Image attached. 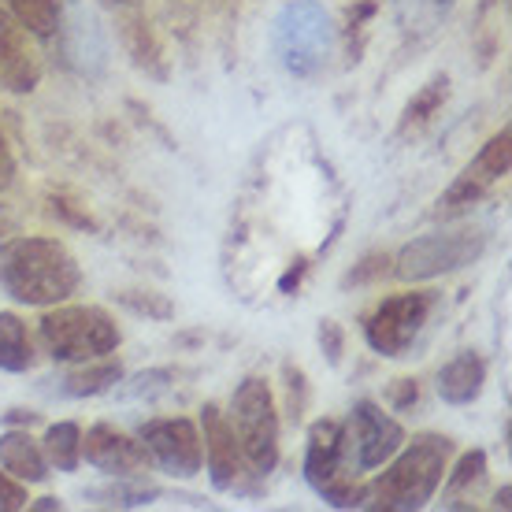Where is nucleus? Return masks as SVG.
<instances>
[{
  "mask_svg": "<svg viewBox=\"0 0 512 512\" xmlns=\"http://www.w3.org/2000/svg\"><path fill=\"white\" fill-rule=\"evenodd\" d=\"M82 268L60 238H8L0 245V290L15 305L52 308L78 294Z\"/></svg>",
  "mask_w": 512,
  "mask_h": 512,
  "instance_id": "f257e3e1",
  "label": "nucleus"
},
{
  "mask_svg": "<svg viewBox=\"0 0 512 512\" xmlns=\"http://www.w3.org/2000/svg\"><path fill=\"white\" fill-rule=\"evenodd\" d=\"M453 438L423 431L401 442L394 457L383 464V475H375L364 487V505L360 509H383V512H416L427 501H435L438 483L453 457Z\"/></svg>",
  "mask_w": 512,
  "mask_h": 512,
  "instance_id": "f03ea898",
  "label": "nucleus"
},
{
  "mask_svg": "<svg viewBox=\"0 0 512 512\" xmlns=\"http://www.w3.org/2000/svg\"><path fill=\"white\" fill-rule=\"evenodd\" d=\"M338 30L320 0H286L271 19V52L286 75L316 78L331 64Z\"/></svg>",
  "mask_w": 512,
  "mask_h": 512,
  "instance_id": "7ed1b4c3",
  "label": "nucleus"
},
{
  "mask_svg": "<svg viewBox=\"0 0 512 512\" xmlns=\"http://www.w3.org/2000/svg\"><path fill=\"white\" fill-rule=\"evenodd\" d=\"M38 342L56 364H86L112 357L123 331L101 305H52L38 320Z\"/></svg>",
  "mask_w": 512,
  "mask_h": 512,
  "instance_id": "20e7f679",
  "label": "nucleus"
},
{
  "mask_svg": "<svg viewBox=\"0 0 512 512\" xmlns=\"http://www.w3.org/2000/svg\"><path fill=\"white\" fill-rule=\"evenodd\" d=\"M231 427L234 438L242 446L245 468L260 479H268L279 468V438H282V416L275 390L264 375H249L238 383L231 397Z\"/></svg>",
  "mask_w": 512,
  "mask_h": 512,
  "instance_id": "39448f33",
  "label": "nucleus"
},
{
  "mask_svg": "<svg viewBox=\"0 0 512 512\" xmlns=\"http://www.w3.org/2000/svg\"><path fill=\"white\" fill-rule=\"evenodd\" d=\"M305 479L331 509H360L364 505V483L349 464L342 420L320 416V420L308 423Z\"/></svg>",
  "mask_w": 512,
  "mask_h": 512,
  "instance_id": "423d86ee",
  "label": "nucleus"
},
{
  "mask_svg": "<svg viewBox=\"0 0 512 512\" xmlns=\"http://www.w3.org/2000/svg\"><path fill=\"white\" fill-rule=\"evenodd\" d=\"M483 253H487V231H479V227H457V231L423 234V238L405 242L397 249L390 271L401 282H431V279H446L453 271L472 268Z\"/></svg>",
  "mask_w": 512,
  "mask_h": 512,
  "instance_id": "0eeeda50",
  "label": "nucleus"
},
{
  "mask_svg": "<svg viewBox=\"0 0 512 512\" xmlns=\"http://www.w3.org/2000/svg\"><path fill=\"white\" fill-rule=\"evenodd\" d=\"M435 308H438L435 290H409V294L383 297L372 308V316L364 320V342L379 357H390V360L409 357V349L416 346L423 327L431 323Z\"/></svg>",
  "mask_w": 512,
  "mask_h": 512,
  "instance_id": "6e6552de",
  "label": "nucleus"
},
{
  "mask_svg": "<svg viewBox=\"0 0 512 512\" xmlns=\"http://www.w3.org/2000/svg\"><path fill=\"white\" fill-rule=\"evenodd\" d=\"M512 167V130L501 127L494 138H487V145L468 160L457 179L449 182L446 193L435 201V219H461L468 216L475 205H483L490 197V190L505 182Z\"/></svg>",
  "mask_w": 512,
  "mask_h": 512,
  "instance_id": "1a4fd4ad",
  "label": "nucleus"
},
{
  "mask_svg": "<svg viewBox=\"0 0 512 512\" xmlns=\"http://www.w3.org/2000/svg\"><path fill=\"white\" fill-rule=\"evenodd\" d=\"M342 431H346V453H349V464H353V472L364 475V472H375V468H383L390 457H394L401 442H405V427L383 409V405H375V401H357L349 416L342 420Z\"/></svg>",
  "mask_w": 512,
  "mask_h": 512,
  "instance_id": "9d476101",
  "label": "nucleus"
},
{
  "mask_svg": "<svg viewBox=\"0 0 512 512\" xmlns=\"http://www.w3.org/2000/svg\"><path fill=\"white\" fill-rule=\"evenodd\" d=\"M138 438L149 464H156L171 479H193L205 468V446H201V427L186 416H167V420H145L138 427Z\"/></svg>",
  "mask_w": 512,
  "mask_h": 512,
  "instance_id": "9b49d317",
  "label": "nucleus"
},
{
  "mask_svg": "<svg viewBox=\"0 0 512 512\" xmlns=\"http://www.w3.org/2000/svg\"><path fill=\"white\" fill-rule=\"evenodd\" d=\"M201 446H205V468L208 483L216 490H238L249 468H245L242 446L234 438V427L227 420V412L219 409L216 401H208L201 409Z\"/></svg>",
  "mask_w": 512,
  "mask_h": 512,
  "instance_id": "f8f14e48",
  "label": "nucleus"
},
{
  "mask_svg": "<svg viewBox=\"0 0 512 512\" xmlns=\"http://www.w3.org/2000/svg\"><path fill=\"white\" fill-rule=\"evenodd\" d=\"M45 75V60H41L34 34L15 23L8 8H0V90L8 93H34Z\"/></svg>",
  "mask_w": 512,
  "mask_h": 512,
  "instance_id": "ddd939ff",
  "label": "nucleus"
},
{
  "mask_svg": "<svg viewBox=\"0 0 512 512\" xmlns=\"http://www.w3.org/2000/svg\"><path fill=\"white\" fill-rule=\"evenodd\" d=\"M82 461L116 479H138L149 468V453L141 446V438L116 431L112 423H93L82 435Z\"/></svg>",
  "mask_w": 512,
  "mask_h": 512,
  "instance_id": "4468645a",
  "label": "nucleus"
},
{
  "mask_svg": "<svg viewBox=\"0 0 512 512\" xmlns=\"http://www.w3.org/2000/svg\"><path fill=\"white\" fill-rule=\"evenodd\" d=\"M435 386H438V397H442L446 405L464 409V405L479 401L483 386H487V360L479 357L475 349H461V353L438 372Z\"/></svg>",
  "mask_w": 512,
  "mask_h": 512,
  "instance_id": "2eb2a0df",
  "label": "nucleus"
},
{
  "mask_svg": "<svg viewBox=\"0 0 512 512\" xmlns=\"http://www.w3.org/2000/svg\"><path fill=\"white\" fill-rule=\"evenodd\" d=\"M119 26H123V45H127L130 60H134L145 75H153L156 82H167V78H171V64H167L164 41L156 34V26L141 12H134V4H130V12L123 15Z\"/></svg>",
  "mask_w": 512,
  "mask_h": 512,
  "instance_id": "dca6fc26",
  "label": "nucleus"
},
{
  "mask_svg": "<svg viewBox=\"0 0 512 512\" xmlns=\"http://www.w3.org/2000/svg\"><path fill=\"white\" fill-rule=\"evenodd\" d=\"M0 468L8 475H15V479H23L26 487H38V483H45L52 475L49 461H45V449H41V442L30 431H4L0 435Z\"/></svg>",
  "mask_w": 512,
  "mask_h": 512,
  "instance_id": "f3484780",
  "label": "nucleus"
},
{
  "mask_svg": "<svg viewBox=\"0 0 512 512\" xmlns=\"http://www.w3.org/2000/svg\"><path fill=\"white\" fill-rule=\"evenodd\" d=\"M442 509H472L479 490L487 487V453L483 449H468L457 457L453 468L442 475Z\"/></svg>",
  "mask_w": 512,
  "mask_h": 512,
  "instance_id": "a211bd4d",
  "label": "nucleus"
},
{
  "mask_svg": "<svg viewBox=\"0 0 512 512\" xmlns=\"http://www.w3.org/2000/svg\"><path fill=\"white\" fill-rule=\"evenodd\" d=\"M449 101V75H435L431 82H423L420 90L412 93V101L405 104V112L397 119V138H416L435 123V116Z\"/></svg>",
  "mask_w": 512,
  "mask_h": 512,
  "instance_id": "6ab92c4d",
  "label": "nucleus"
},
{
  "mask_svg": "<svg viewBox=\"0 0 512 512\" xmlns=\"http://www.w3.org/2000/svg\"><path fill=\"white\" fill-rule=\"evenodd\" d=\"M38 364V342L15 312H0V372L26 375Z\"/></svg>",
  "mask_w": 512,
  "mask_h": 512,
  "instance_id": "aec40b11",
  "label": "nucleus"
},
{
  "mask_svg": "<svg viewBox=\"0 0 512 512\" xmlns=\"http://www.w3.org/2000/svg\"><path fill=\"white\" fill-rule=\"evenodd\" d=\"M123 379V364L116 357H97L78 364L75 372H67L64 379V394L67 397H97L108 394L112 386Z\"/></svg>",
  "mask_w": 512,
  "mask_h": 512,
  "instance_id": "412c9836",
  "label": "nucleus"
},
{
  "mask_svg": "<svg viewBox=\"0 0 512 512\" xmlns=\"http://www.w3.org/2000/svg\"><path fill=\"white\" fill-rule=\"evenodd\" d=\"M41 449H45L49 468H56V472H78V464H82V427L75 420L52 423L45 438H41Z\"/></svg>",
  "mask_w": 512,
  "mask_h": 512,
  "instance_id": "4be33fe9",
  "label": "nucleus"
},
{
  "mask_svg": "<svg viewBox=\"0 0 512 512\" xmlns=\"http://www.w3.org/2000/svg\"><path fill=\"white\" fill-rule=\"evenodd\" d=\"M12 19L34 38H52L60 26V0H4Z\"/></svg>",
  "mask_w": 512,
  "mask_h": 512,
  "instance_id": "5701e85b",
  "label": "nucleus"
},
{
  "mask_svg": "<svg viewBox=\"0 0 512 512\" xmlns=\"http://www.w3.org/2000/svg\"><path fill=\"white\" fill-rule=\"evenodd\" d=\"M49 212L56 219H64L67 227H78V231H101L97 216L90 212V205L71 190H49Z\"/></svg>",
  "mask_w": 512,
  "mask_h": 512,
  "instance_id": "b1692460",
  "label": "nucleus"
},
{
  "mask_svg": "<svg viewBox=\"0 0 512 512\" xmlns=\"http://www.w3.org/2000/svg\"><path fill=\"white\" fill-rule=\"evenodd\" d=\"M116 301L123 308H130L134 316H145V320H156V323L175 316V301L167 294H156V290H123V294H116Z\"/></svg>",
  "mask_w": 512,
  "mask_h": 512,
  "instance_id": "393cba45",
  "label": "nucleus"
},
{
  "mask_svg": "<svg viewBox=\"0 0 512 512\" xmlns=\"http://www.w3.org/2000/svg\"><path fill=\"white\" fill-rule=\"evenodd\" d=\"M282 383H286V420L301 423V416L308 409V379L294 360L282 364Z\"/></svg>",
  "mask_w": 512,
  "mask_h": 512,
  "instance_id": "a878e982",
  "label": "nucleus"
},
{
  "mask_svg": "<svg viewBox=\"0 0 512 512\" xmlns=\"http://www.w3.org/2000/svg\"><path fill=\"white\" fill-rule=\"evenodd\" d=\"M390 264H394V256L386 253H368L360 264H353V268L342 275V286H372V282H383L386 275H390Z\"/></svg>",
  "mask_w": 512,
  "mask_h": 512,
  "instance_id": "bb28decb",
  "label": "nucleus"
},
{
  "mask_svg": "<svg viewBox=\"0 0 512 512\" xmlns=\"http://www.w3.org/2000/svg\"><path fill=\"white\" fill-rule=\"evenodd\" d=\"M316 338H320V349L327 353V364H342V353H346V331H342V323L338 320H323L320 331H316Z\"/></svg>",
  "mask_w": 512,
  "mask_h": 512,
  "instance_id": "cd10ccee",
  "label": "nucleus"
},
{
  "mask_svg": "<svg viewBox=\"0 0 512 512\" xmlns=\"http://www.w3.org/2000/svg\"><path fill=\"white\" fill-rule=\"evenodd\" d=\"M26 505H30L26 483L0 468V512H15V509H26Z\"/></svg>",
  "mask_w": 512,
  "mask_h": 512,
  "instance_id": "c85d7f7f",
  "label": "nucleus"
},
{
  "mask_svg": "<svg viewBox=\"0 0 512 512\" xmlns=\"http://www.w3.org/2000/svg\"><path fill=\"white\" fill-rule=\"evenodd\" d=\"M416 401H420V383H416V379H394L390 390H386V405L394 412L412 409Z\"/></svg>",
  "mask_w": 512,
  "mask_h": 512,
  "instance_id": "c756f323",
  "label": "nucleus"
},
{
  "mask_svg": "<svg viewBox=\"0 0 512 512\" xmlns=\"http://www.w3.org/2000/svg\"><path fill=\"white\" fill-rule=\"evenodd\" d=\"M15 153H12V145H8V138L0 134V193H8L15 186Z\"/></svg>",
  "mask_w": 512,
  "mask_h": 512,
  "instance_id": "7c9ffc66",
  "label": "nucleus"
},
{
  "mask_svg": "<svg viewBox=\"0 0 512 512\" xmlns=\"http://www.w3.org/2000/svg\"><path fill=\"white\" fill-rule=\"evenodd\" d=\"M305 271H308V260H297L294 268H290L279 279V290H282V294H294L297 286H301V279H305Z\"/></svg>",
  "mask_w": 512,
  "mask_h": 512,
  "instance_id": "2f4dec72",
  "label": "nucleus"
},
{
  "mask_svg": "<svg viewBox=\"0 0 512 512\" xmlns=\"http://www.w3.org/2000/svg\"><path fill=\"white\" fill-rule=\"evenodd\" d=\"M15 234V216L8 212V205H0V245Z\"/></svg>",
  "mask_w": 512,
  "mask_h": 512,
  "instance_id": "473e14b6",
  "label": "nucleus"
},
{
  "mask_svg": "<svg viewBox=\"0 0 512 512\" xmlns=\"http://www.w3.org/2000/svg\"><path fill=\"white\" fill-rule=\"evenodd\" d=\"M4 423H23V427H30V423H38V412L12 409V412H4Z\"/></svg>",
  "mask_w": 512,
  "mask_h": 512,
  "instance_id": "72a5a7b5",
  "label": "nucleus"
},
{
  "mask_svg": "<svg viewBox=\"0 0 512 512\" xmlns=\"http://www.w3.org/2000/svg\"><path fill=\"white\" fill-rule=\"evenodd\" d=\"M26 509H34V512H60V509H64V501H60V498H38V501H30Z\"/></svg>",
  "mask_w": 512,
  "mask_h": 512,
  "instance_id": "f704fd0d",
  "label": "nucleus"
},
{
  "mask_svg": "<svg viewBox=\"0 0 512 512\" xmlns=\"http://www.w3.org/2000/svg\"><path fill=\"white\" fill-rule=\"evenodd\" d=\"M509 498H512V487H501L494 494V509H509Z\"/></svg>",
  "mask_w": 512,
  "mask_h": 512,
  "instance_id": "c9c22d12",
  "label": "nucleus"
},
{
  "mask_svg": "<svg viewBox=\"0 0 512 512\" xmlns=\"http://www.w3.org/2000/svg\"><path fill=\"white\" fill-rule=\"evenodd\" d=\"M108 4H116V8H130L134 0H108Z\"/></svg>",
  "mask_w": 512,
  "mask_h": 512,
  "instance_id": "e433bc0d",
  "label": "nucleus"
}]
</instances>
